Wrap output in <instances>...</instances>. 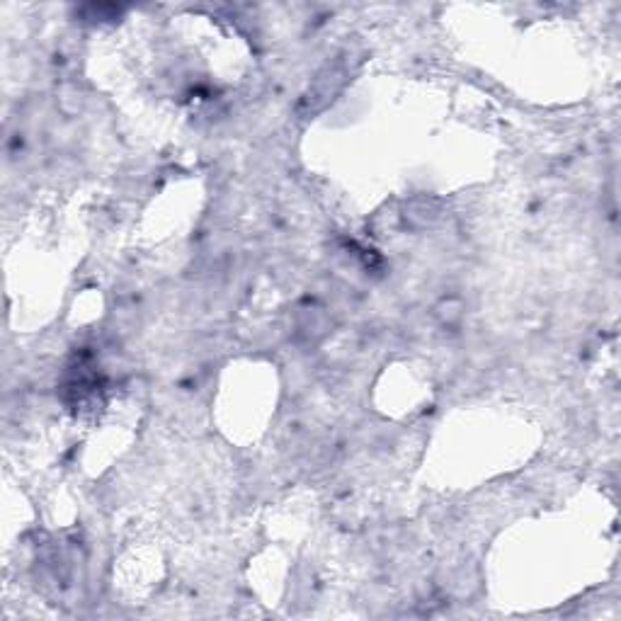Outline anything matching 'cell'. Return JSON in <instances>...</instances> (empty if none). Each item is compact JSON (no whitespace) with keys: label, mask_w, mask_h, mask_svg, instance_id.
Returning a JSON list of instances; mask_svg holds the SVG:
<instances>
[{"label":"cell","mask_w":621,"mask_h":621,"mask_svg":"<svg viewBox=\"0 0 621 621\" xmlns=\"http://www.w3.org/2000/svg\"><path fill=\"white\" fill-rule=\"evenodd\" d=\"M435 313H437L439 321H442V326L454 328V326H459V321L464 318V306H461L459 299H444L435 309Z\"/></svg>","instance_id":"cell-1"}]
</instances>
